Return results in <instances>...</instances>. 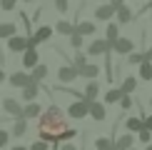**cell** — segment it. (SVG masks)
Listing matches in <instances>:
<instances>
[{
	"label": "cell",
	"instance_id": "6da1fadb",
	"mask_svg": "<svg viewBox=\"0 0 152 150\" xmlns=\"http://www.w3.org/2000/svg\"><path fill=\"white\" fill-rule=\"evenodd\" d=\"M37 135L40 140L48 143H60V140H72L75 135H80L75 128H70L62 115V110L58 105H50V108L40 115V123H37Z\"/></svg>",
	"mask_w": 152,
	"mask_h": 150
},
{
	"label": "cell",
	"instance_id": "7a4b0ae2",
	"mask_svg": "<svg viewBox=\"0 0 152 150\" xmlns=\"http://www.w3.org/2000/svg\"><path fill=\"white\" fill-rule=\"evenodd\" d=\"M77 78H80V68H75V65L58 68V85H70L72 80H77Z\"/></svg>",
	"mask_w": 152,
	"mask_h": 150
},
{
	"label": "cell",
	"instance_id": "3957f363",
	"mask_svg": "<svg viewBox=\"0 0 152 150\" xmlns=\"http://www.w3.org/2000/svg\"><path fill=\"white\" fill-rule=\"evenodd\" d=\"M87 115H90V103L87 100H75L70 108H67V118H72V120H82Z\"/></svg>",
	"mask_w": 152,
	"mask_h": 150
},
{
	"label": "cell",
	"instance_id": "277c9868",
	"mask_svg": "<svg viewBox=\"0 0 152 150\" xmlns=\"http://www.w3.org/2000/svg\"><path fill=\"white\" fill-rule=\"evenodd\" d=\"M30 48V35H12L8 38V50L10 53H25V50Z\"/></svg>",
	"mask_w": 152,
	"mask_h": 150
},
{
	"label": "cell",
	"instance_id": "5b68a950",
	"mask_svg": "<svg viewBox=\"0 0 152 150\" xmlns=\"http://www.w3.org/2000/svg\"><path fill=\"white\" fill-rule=\"evenodd\" d=\"M92 15L97 18L100 23H107V20H112V18L117 15V5H115V3H107V5H97Z\"/></svg>",
	"mask_w": 152,
	"mask_h": 150
},
{
	"label": "cell",
	"instance_id": "8992f818",
	"mask_svg": "<svg viewBox=\"0 0 152 150\" xmlns=\"http://www.w3.org/2000/svg\"><path fill=\"white\" fill-rule=\"evenodd\" d=\"M112 53H117V55L135 53V40H132V38H120V40L112 43Z\"/></svg>",
	"mask_w": 152,
	"mask_h": 150
},
{
	"label": "cell",
	"instance_id": "52a82bcc",
	"mask_svg": "<svg viewBox=\"0 0 152 150\" xmlns=\"http://www.w3.org/2000/svg\"><path fill=\"white\" fill-rule=\"evenodd\" d=\"M50 38H53V28H50V25H40V28L35 30L33 35H30V45H40V43H48Z\"/></svg>",
	"mask_w": 152,
	"mask_h": 150
},
{
	"label": "cell",
	"instance_id": "ba28073f",
	"mask_svg": "<svg viewBox=\"0 0 152 150\" xmlns=\"http://www.w3.org/2000/svg\"><path fill=\"white\" fill-rule=\"evenodd\" d=\"M110 50H112V43L105 40V38H100V40H92L90 43L87 53H90V55H110Z\"/></svg>",
	"mask_w": 152,
	"mask_h": 150
},
{
	"label": "cell",
	"instance_id": "9c48e42d",
	"mask_svg": "<svg viewBox=\"0 0 152 150\" xmlns=\"http://www.w3.org/2000/svg\"><path fill=\"white\" fill-rule=\"evenodd\" d=\"M8 80H10V85H12V88H20V90H23V88H28L30 83H35V80H33V75L20 73V70H18V73H12V75H8Z\"/></svg>",
	"mask_w": 152,
	"mask_h": 150
},
{
	"label": "cell",
	"instance_id": "30bf717a",
	"mask_svg": "<svg viewBox=\"0 0 152 150\" xmlns=\"http://www.w3.org/2000/svg\"><path fill=\"white\" fill-rule=\"evenodd\" d=\"M23 65L30 68V70H33L35 65H40V55H37V48H35V45H30V48L23 53Z\"/></svg>",
	"mask_w": 152,
	"mask_h": 150
},
{
	"label": "cell",
	"instance_id": "8fae6325",
	"mask_svg": "<svg viewBox=\"0 0 152 150\" xmlns=\"http://www.w3.org/2000/svg\"><path fill=\"white\" fill-rule=\"evenodd\" d=\"M90 118L97 120V123H102L107 118V110H105V105L100 103V100H92V103H90Z\"/></svg>",
	"mask_w": 152,
	"mask_h": 150
},
{
	"label": "cell",
	"instance_id": "7c38bea8",
	"mask_svg": "<svg viewBox=\"0 0 152 150\" xmlns=\"http://www.w3.org/2000/svg\"><path fill=\"white\" fill-rule=\"evenodd\" d=\"M3 108L10 112V115H15V118H23V112H25V108H20V103H18L15 98H5L3 100Z\"/></svg>",
	"mask_w": 152,
	"mask_h": 150
},
{
	"label": "cell",
	"instance_id": "4fadbf2b",
	"mask_svg": "<svg viewBox=\"0 0 152 150\" xmlns=\"http://www.w3.org/2000/svg\"><path fill=\"white\" fill-rule=\"evenodd\" d=\"M117 23L120 25H127V23H132V18H135V12H132L127 5H117Z\"/></svg>",
	"mask_w": 152,
	"mask_h": 150
},
{
	"label": "cell",
	"instance_id": "5bb4252c",
	"mask_svg": "<svg viewBox=\"0 0 152 150\" xmlns=\"http://www.w3.org/2000/svg\"><path fill=\"white\" fill-rule=\"evenodd\" d=\"M37 93H40V83H30L28 88H23V100H28V103H35Z\"/></svg>",
	"mask_w": 152,
	"mask_h": 150
},
{
	"label": "cell",
	"instance_id": "9a60e30c",
	"mask_svg": "<svg viewBox=\"0 0 152 150\" xmlns=\"http://www.w3.org/2000/svg\"><path fill=\"white\" fill-rule=\"evenodd\" d=\"M132 143H135V135H132V133L120 135L117 140H115V150H130V148H132Z\"/></svg>",
	"mask_w": 152,
	"mask_h": 150
},
{
	"label": "cell",
	"instance_id": "2e32d148",
	"mask_svg": "<svg viewBox=\"0 0 152 150\" xmlns=\"http://www.w3.org/2000/svg\"><path fill=\"white\" fill-rule=\"evenodd\" d=\"M125 128H127V133H140L145 128V118H127L125 120Z\"/></svg>",
	"mask_w": 152,
	"mask_h": 150
},
{
	"label": "cell",
	"instance_id": "e0dca14e",
	"mask_svg": "<svg viewBox=\"0 0 152 150\" xmlns=\"http://www.w3.org/2000/svg\"><path fill=\"white\" fill-rule=\"evenodd\" d=\"M135 88H137V78H135V75H127V78L122 80V85H120V90H122L125 95H132Z\"/></svg>",
	"mask_w": 152,
	"mask_h": 150
},
{
	"label": "cell",
	"instance_id": "ac0fdd59",
	"mask_svg": "<svg viewBox=\"0 0 152 150\" xmlns=\"http://www.w3.org/2000/svg\"><path fill=\"white\" fill-rule=\"evenodd\" d=\"M100 75V68L92 65V62H87L85 68H80V78H87V80H95Z\"/></svg>",
	"mask_w": 152,
	"mask_h": 150
},
{
	"label": "cell",
	"instance_id": "d6986e66",
	"mask_svg": "<svg viewBox=\"0 0 152 150\" xmlns=\"http://www.w3.org/2000/svg\"><path fill=\"white\" fill-rule=\"evenodd\" d=\"M42 115V108H40V103H28L25 105V112H23V118H40Z\"/></svg>",
	"mask_w": 152,
	"mask_h": 150
},
{
	"label": "cell",
	"instance_id": "ffe728a7",
	"mask_svg": "<svg viewBox=\"0 0 152 150\" xmlns=\"http://www.w3.org/2000/svg\"><path fill=\"white\" fill-rule=\"evenodd\" d=\"M97 95H100V85L95 83V80H90L87 88H85V100H87V103H92V100H97Z\"/></svg>",
	"mask_w": 152,
	"mask_h": 150
},
{
	"label": "cell",
	"instance_id": "44dd1931",
	"mask_svg": "<svg viewBox=\"0 0 152 150\" xmlns=\"http://www.w3.org/2000/svg\"><path fill=\"white\" fill-rule=\"evenodd\" d=\"M25 133H28V118H18L15 125H12V135H15V138H23Z\"/></svg>",
	"mask_w": 152,
	"mask_h": 150
},
{
	"label": "cell",
	"instance_id": "7402d4cb",
	"mask_svg": "<svg viewBox=\"0 0 152 150\" xmlns=\"http://www.w3.org/2000/svg\"><path fill=\"white\" fill-rule=\"evenodd\" d=\"M18 35V25L15 23H0V40L3 38H12Z\"/></svg>",
	"mask_w": 152,
	"mask_h": 150
},
{
	"label": "cell",
	"instance_id": "603a6c76",
	"mask_svg": "<svg viewBox=\"0 0 152 150\" xmlns=\"http://www.w3.org/2000/svg\"><path fill=\"white\" fill-rule=\"evenodd\" d=\"M105 40H110V43L120 40V23H110V25H107V30H105Z\"/></svg>",
	"mask_w": 152,
	"mask_h": 150
},
{
	"label": "cell",
	"instance_id": "cb8c5ba5",
	"mask_svg": "<svg viewBox=\"0 0 152 150\" xmlns=\"http://www.w3.org/2000/svg\"><path fill=\"white\" fill-rule=\"evenodd\" d=\"M75 30H77L80 35H95V30H97V28H95V23H90V20H82V23L75 25Z\"/></svg>",
	"mask_w": 152,
	"mask_h": 150
},
{
	"label": "cell",
	"instance_id": "d4e9b609",
	"mask_svg": "<svg viewBox=\"0 0 152 150\" xmlns=\"http://www.w3.org/2000/svg\"><path fill=\"white\" fill-rule=\"evenodd\" d=\"M95 150H115V140H112V138H97V140H95Z\"/></svg>",
	"mask_w": 152,
	"mask_h": 150
},
{
	"label": "cell",
	"instance_id": "484cf974",
	"mask_svg": "<svg viewBox=\"0 0 152 150\" xmlns=\"http://www.w3.org/2000/svg\"><path fill=\"white\" fill-rule=\"evenodd\" d=\"M30 75H33V80H35V83H42V80H45V75H48V65H45V62H40V65H35V68H33V73H30Z\"/></svg>",
	"mask_w": 152,
	"mask_h": 150
},
{
	"label": "cell",
	"instance_id": "4316f807",
	"mask_svg": "<svg viewBox=\"0 0 152 150\" xmlns=\"http://www.w3.org/2000/svg\"><path fill=\"white\" fill-rule=\"evenodd\" d=\"M55 30H58L60 35H67V38H70V35L75 33V25H72V23H67V20H58V25H55Z\"/></svg>",
	"mask_w": 152,
	"mask_h": 150
},
{
	"label": "cell",
	"instance_id": "83f0119b",
	"mask_svg": "<svg viewBox=\"0 0 152 150\" xmlns=\"http://www.w3.org/2000/svg\"><path fill=\"white\" fill-rule=\"evenodd\" d=\"M122 95H125V93L120 90V88H112V90L105 93V103H120V100H122Z\"/></svg>",
	"mask_w": 152,
	"mask_h": 150
},
{
	"label": "cell",
	"instance_id": "f1b7e54d",
	"mask_svg": "<svg viewBox=\"0 0 152 150\" xmlns=\"http://www.w3.org/2000/svg\"><path fill=\"white\" fill-rule=\"evenodd\" d=\"M140 78L142 80H152V62L150 60H145L142 65H140Z\"/></svg>",
	"mask_w": 152,
	"mask_h": 150
},
{
	"label": "cell",
	"instance_id": "f546056e",
	"mask_svg": "<svg viewBox=\"0 0 152 150\" xmlns=\"http://www.w3.org/2000/svg\"><path fill=\"white\" fill-rule=\"evenodd\" d=\"M127 62H130V65H142V62H145V53H130L127 55Z\"/></svg>",
	"mask_w": 152,
	"mask_h": 150
},
{
	"label": "cell",
	"instance_id": "4dcf8cb0",
	"mask_svg": "<svg viewBox=\"0 0 152 150\" xmlns=\"http://www.w3.org/2000/svg\"><path fill=\"white\" fill-rule=\"evenodd\" d=\"M82 38H85V35H80L77 30H75V33L70 35V45H72L75 50H80V48H82Z\"/></svg>",
	"mask_w": 152,
	"mask_h": 150
},
{
	"label": "cell",
	"instance_id": "1f68e13d",
	"mask_svg": "<svg viewBox=\"0 0 152 150\" xmlns=\"http://www.w3.org/2000/svg\"><path fill=\"white\" fill-rule=\"evenodd\" d=\"M72 65L75 68H85L87 65V55H80V50H77V55L72 58Z\"/></svg>",
	"mask_w": 152,
	"mask_h": 150
},
{
	"label": "cell",
	"instance_id": "d6a6232c",
	"mask_svg": "<svg viewBox=\"0 0 152 150\" xmlns=\"http://www.w3.org/2000/svg\"><path fill=\"white\" fill-rule=\"evenodd\" d=\"M30 150H50V143H48V140H40V138H37L33 145H30Z\"/></svg>",
	"mask_w": 152,
	"mask_h": 150
},
{
	"label": "cell",
	"instance_id": "836d02e7",
	"mask_svg": "<svg viewBox=\"0 0 152 150\" xmlns=\"http://www.w3.org/2000/svg\"><path fill=\"white\" fill-rule=\"evenodd\" d=\"M18 0H0V10H15Z\"/></svg>",
	"mask_w": 152,
	"mask_h": 150
},
{
	"label": "cell",
	"instance_id": "e575fe53",
	"mask_svg": "<svg viewBox=\"0 0 152 150\" xmlns=\"http://www.w3.org/2000/svg\"><path fill=\"white\" fill-rule=\"evenodd\" d=\"M120 108H122V110H130V108H132V98H130V95H122V100H120Z\"/></svg>",
	"mask_w": 152,
	"mask_h": 150
},
{
	"label": "cell",
	"instance_id": "d590c367",
	"mask_svg": "<svg viewBox=\"0 0 152 150\" xmlns=\"http://www.w3.org/2000/svg\"><path fill=\"white\" fill-rule=\"evenodd\" d=\"M53 3H55V10H58V12H65L67 10V0H53Z\"/></svg>",
	"mask_w": 152,
	"mask_h": 150
},
{
	"label": "cell",
	"instance_id": "8d00e7d4",
	"mask_svg": "<svg viewBox=\"0 0 152 150\" xmlns=\"http://www.w3.org/2000/svg\"><path fill=\"white\" fill-rule=\"evenodd\" d=\"M150 138H152V130L142 128V130H140V140H142V143H150Z\"/></svg>",
	"mask_w": 152,
	"mask_h": 150
},
{
	"label": "cell",
	"instance_id": "74e56055",
	"mask_svg": "<svg viewBox=\"0 0 152 150\" xmlns=\"http://www.w3.org/2000/svg\"><path fill=\"white\" fill-rule=\"evenodd\" d=\"M8 140H10V133H5V130H0V150H3L5 145H8Z\"/></svg>",
	"mask_w": 152,
	"mask_h": 150
},
{
	"label": "cell",
	"instance_id": "f35d334b",
	"mask_svg": "<svg viewBox=\"0 0 152 150\" xmlns=\"http://www.w3.org/2000/svg\"><path fill=\"white\" fill-rule=\"evenodd\" d=\"M145 128L152 130V115H145Z\"/></svg>",
	"mask_w": 152,
	"mask_h": 150
},
{
	"label": "cell",
	"instance_id": "ab89813d",
	"mask_svg": "<svg viewBox=\"0 0 152 150\" xmlns=\"http://www.w3.org/2000/svg\"><path fill=\"white\" fill-rule=\"evenodd\" d=\"M60 150H77V148H75V145H72V143H65V145H62Z\"/></svg>",
	"mask_w": 152,
	"mask_h": 150
},
{
	"label": "cell",
	"instance_id": "60d3db41",
	"mask_svg": "<svg viewBox=\"0 0 152 150\" xmlns=\"http://www.w3.org/2000/svg\"><path fill=\"white\" fill-rule=\"evenodd\" d=\"M145 60H150V62H152V48L147 50V53H145Z\"/></svg>",
	"mask_w": 152,
	"mask_h": 150
},
{
	"label": "cell",
	"instance_id": "b9f144b4",
	"mask_svg": "<svg viewBox=\"0 0 152 150\" xmlns=\"http://www.w3.org/2000/svg\"><path fill=\"white\" fill-rule=\"evenodd\" d=\"M5 78H8V75H5V70L0 68V85H3V80H5Z\"/></svg>",
	"mask_w": 152,
	"mask_h": 150
},
{
	"label": "cell",
	"instance_id": "7bdbcfd3",
	"mask_svg": "<svg viewBox=\"0 0 152 150\" xmlns=\"http://www.w3.org/2000/svg\"><path fill=\"white\" fill-rule=\"evenodd\" d=\"M12 150H30V148H23V145H15V148H12Z\"/></svg>",
	"mask_w": 152,
	"mask_h": 150
},
{
	"label": "cell",
	"instance_id": "ee69618b",
	"mask_svg": "<svg viewBox=\"0 0 152 150\" xmlns=\"http://www.w3.org/2000/svg\"><path fill=\"white\" fill-rule=\"evenodd\" d=\"M112 3H115V5H125V0H112Z\"/></svg>",
	"mask_w": 152,
	"mask_h": 150
},
{
	"label": "cell",
	"instance_id": "f6af8a7d",
	"mask_svg": "<svg viewBox=\"0 0 152 150\" xmlns=\"http://www.w3.org/2000/svg\"><path fill=\"white\" fill-rule=\"evenodd\" d=\"M150 18H152V3H150Z\"/></svg>",
	"mask_w": 152,
	"mask_h": 150
},
{
	"label": "cell",
	"instance_id": "bcb514c9",
	"mask_svg": "<svg viewBox=\"0 0 152 150\" xmlns=\"http://www.w3.org/2000/svg\"><path fill=\"white\" fill-rule=\"evenodd\" d=\"M23 3H33V0H23Z\"/></svg>",
	"mask_w": 152,
	"mask_h": 150
},
{
	"label": "cell",
	"instance_id": "7dc6e473",
	"mask_svg": "<svg viewBox=\"0 0 152 150\" xmlns=\"http://www.w3.org/2000/svg\"><path fill=\"white\" fill-rule=\"evenodd\" d=\"M147 150H152V145H147Z\"/></svg>",
	"mask_w": 152,
	"mask_h": 150
},
{
	"label": "cell",
	"instance_id": "c3c4849f",
	"mask_svg": "<svg viewBox=\"0 0 152 150\" xmlns=\"http://www.w3.org/2000/svg\"><path fill=\"white\" fill-rule=\"evenodd\" d=\"M147 3H152V0H147Z\"/></svg>",
	"mask_w": 152,
	"mask_h": 150
},
{
	"label": "cell",
	"instance_id": "681fc988",
	"mask_svg": "<svg viewBox=\"0 0 152 150\" xmlns=\"http://www.w3.org/2000/svg\"><path fill=\"white\" fill-rule=\"evenodd\" d=\"M130 150H135V148H130Z\"/></svg>",
	"mask_w": 152,
	"mask_h": 150
}]
</instances>
